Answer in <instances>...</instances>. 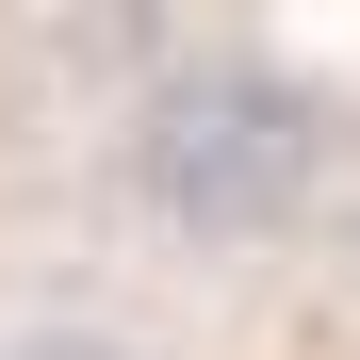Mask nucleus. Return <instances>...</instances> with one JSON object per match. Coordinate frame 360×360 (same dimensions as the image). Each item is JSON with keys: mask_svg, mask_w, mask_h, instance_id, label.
<instances>
[{"mask_svg": "<svg viewBox=\"0 0 360 360\" xmlns=\"http://www.w3.org/2000/svg\"><path fill=\"white\" fill-rule=\"evenodd\" d=\"M311 82H278L246 66V49H213V66H180L148 115H131V180H148V213L164 229H197V246H262V229L311 197Z\"/></svg>", "mask_w": 360, "mask_h": 360, "instance_id": "obj_1", "label": "nucleus"}, {"mask_svg": "<svg viewBox=\"0 0 360 360\" xmlns=\"http://www.w3.org/2000/svg\"><path fill=\"white\" fill-rule=\"evenodd\" d=\"M17 360H131V344H98V328H49V344H17Z\"/></svg>", "mask_w": 360, "mask_h": 360, "instance_id": "obj_2", "label": "nucleus"}]
</instances>
